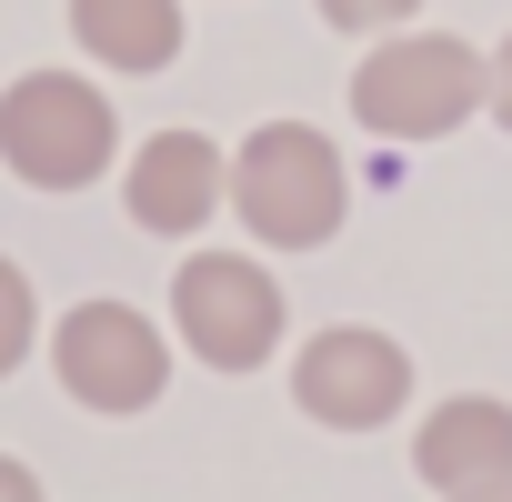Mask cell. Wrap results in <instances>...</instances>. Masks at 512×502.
<instances>
[{
	"mask_svg": "<svg viewBox=\"0 0 512 502\" xmlns=\"http://www.w3.org/2000/svg\"><path fill=\"white\" fill-rule=\"evenodd\" d=\"M221 201L241 211L251 241L272 251H322L352 211V171L312 121H262L241 151H221Z\"/></svg>",
	"mask_w": 512,
	"mask_h": 502,
	"instance_id": "cell-1",
	"label": "cell"
},
{
	"mask_svg": "<svg viewBox=\"0 0 512 502\" xmlns=\"http://www.w3.org/2000/svg\"><path fill=\"white\" fill-rule=\"evenodd\" d=\"M482 111V51L452 31H392L352 71V121L372 141H442Z\"/></svg>",
	"mask_w": 512,
	"mask_h": 502,
	"instance_id": "cell-2",
	"label": "cell"
},
{
	"mask_svg": "<svg viewBox=\"0 0 512 502\" xmlns=\"http://www.w3.org/2000/svg\"><path fill=\"white\" fill-rule=\"evenodd\" d=\"M121 151V121L101 101V81L81 71H21L0 91V161H11L31 191H81L101 181Z\"/></svg>",
	"mask_w": 512,
	"mask_h": 502,
	"instance_id": "cell-3",
	"label": "cell"
},
{
	"mask_svg": "<svg viewBox=\"0 0 512 502\" xmlns=\"http://www.w3.org/2000/svg\"><path fill=\"white\" fill-rule=\"evenodd\" d=\"M171 322L211 372H262L282 352V282L251 251H191L171 272Z\"/></svg>",
	"mask_w": 512,
	"mask_h": 502,
	"instance_id": "cell-4",
	"label": "cell"
},
{
	"mask_svg": "<svg viewBox=\"0 0 512 502\" xmlns=\"http://www.w3.org/2000/svg\"><path fill=\"white\" fill-rule=\"evenodd\" d=\"M51 372L81 412H151L161 382H171V342L161 322H141L131 302H71L61 332H51Z\"/></svg>",
	"mask_w": 512,
	"mask_h": 502,
	"instance_id": "cell-5",
	"label": "cell"
},
{
	"mask_svg": "<svg viewBox=\"0 0 512 502\" xmlns=\"http://www.w3.org/2000/svg\"><path fill=\"white\" fill-rule=\"evenodd\" d=\"M292 402L322 422V432H372L412 402V352L372 322H332L292 352Z\"/></svg>",
	"mask_w": 512,
	"mask_h": 502,
	"instance_id": "cell-6",
	"label": "cell"
},
{
	"mask_svg": "<svg viewBox=\"0 0 512 502\" xmlns=\"http://www.w3.org/2000/svg\"><path fill=\"white\" fill-rule=\"evenodd\" d=\"M121 201L151 241H191L221 211V141L211 131H151L121 171Z\"/></svg>",
	"mask_w": 512,
	"mask_h": 502,
	"instance_id": "cell-7",
	"label": "cell"
},
{
	"mask_svg": "<svg viewBox=\"0 0 512 502\" xmlns=\"http://www.w3.org/2000/svg\"><path fill=\"white\" fill-rule=\"evenodd\" d=\"M412 472H422L442 502H462V492H502V482H512V402H492V392H452V402H432V422L412 432Z\"/></svg>",
	"mask_w": 512,
	"mask_h": 502,
	"instance_id": "cell-8",
	"label": "cell"
},
{
	"mask_svg": "<svg viewBox=\"0 0 512 502\" xmlns=\"http://www.w3.org/2000/svg\"><path fill=\"white\" fill-rule=\"evenodd\" d=\"M71 41L121 81L171 71L181 61V0H71Z\"/></svg>",
	"mask_w": 512,
	"mask_h": 502,
	"instance_id": "cell-9",
	"label": "cell"
},
{
	"mask_svg": "<svg viewBox=\"0 0 512 502\" xmlns=\"http://www.w3.org/2000/svg\"><path fill=\"white\" fill-rule=\"evenodd\" d=\"M31 342H41V302H31L21 262L0 251V372H21V362H31Z\"/></svg>",
	"mask_w": 512,
	"mask_h": 502,
	"instance_id": "cell-10",
	"label": "cell"
},
{
	"mask_svg": "<svg viewBox=\"0 0 512 502\" xmlns=\"http://www.w3.org/2000/svg\"><path fill=\"white\" fill-rule=\"evenodd\" d=\"M412 11H422V0H322L332 31H402Z\"/></svg>",
	"mask_w": 512,
	"mask_h": 502,
	"instance_id": "cell-11",
	"label": "cell"
},
{
	"mask_svg": "<svg viewBox=\"0 0 512 502\" xmlns=\"http://www.w3.org/2000/svg\"><path fill=\"white\" fill-rule=\"evenodd\" d=\"M482 111H492V121L512 131V41H502V51L482 61Z\"/></svg>",
	"mask_w": 512,
	"mask_h": 502,
	"instance_id": "cell-12",
	"label": "cell"
},
{
	"mask_svg": "<svg viewBox=\"0 0 512 502\" xmlns=\"http://www.w3.org/2000/svg\"><path fill=\"white\" fill-rule=\"evenodd\" d=\"M0 502H51V492H41V472H31V462L0 452Z\"/></svg>",
	"mask_w": 512,
	"mask_h": 502,
	"instance_id": "cell-13",
	"label": "cell"
},
{
	"mask_svg": "<svg viewBox=\"0 0 512 502\" xmlns=\"http://www.w3.org/2000/svg\"><path fill=\"white\" fill-rule=\"evenodd\" d=\"M462 502H512V482H502V492H462Z\"/></svg>",
	"mask_w": 512,
	"mask_h": 502,
	"instance_id": "cell-14",
	"label": "cell"
}]
</instances>
